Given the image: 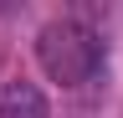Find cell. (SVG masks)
I'll return each mask as SVG.
<instances>
[{
	"label": "cell",
	"mask_w": 123,
	"mask_h": 118,
	"mask_svg": "<svg viewBox=\"0 0 123 118\" xmlns=\"http://www.w3.org/2000/svg\"><path fill=\"white\" fill-rule=\"evenodd\" d=\"M36 62H41V72L51 82L82 87L92 72H98L103 46H98V36H92L82 21H51V26H41V36H36Z\"/></svg>",
	"instance_id": "obj_1"
},
{
	"label": "cell",
	"mask_w": 123,
	"mask_h": 118,
	"mask_svg": "<svg viewBox=\"0 0 123 118\" xmlns=\"http://www.w3.org/2000/svg\"><path fill=\"white\" fill-rule=\"evenodd\" d=\"M0 118H51V113H46V98L36 82L10 77V82H0Z\"/></svg>",
	"instance_id": "obj_2"
}]
</instances>
